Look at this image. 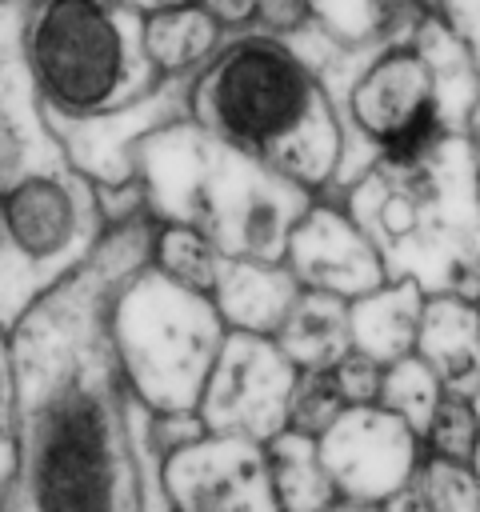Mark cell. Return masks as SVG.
<instances>
[{
    "instance_id": "1",
    "label": "cell",
    "mask_w": 480,
    "mask_h": 512,
    "mask_svg": "<svg viewBox=\"0 0 480 512\" xmlns=\"http://www.w3.org/2000/svg\"><path fill=\"white\" fill-rule=\"evenodd\" d=\"M188 120L220 144L292 180L308 196H336L352 144L328 80L280 36L236 32L184 88Z\"/></svg>"
},
{
    "instance_id": "2",
    "label": "cell",
    "mask_w": 480,
    "mask_h": 512,
    "mask_svg": "<svg viewBox=\"0 0 480 512\" xmlns=\"http://www.w3.org/2000/svg\"><path fill=\"white\" fill-rule=\"evenodd\" d=\"M136 192L152 224H188L224 256L284 260L292 224L316 196L180 116L136 148Z\"/></svg>"
},
{
    "instance_id": "3",
    "label": "cell",
    "mask_w": 480,
    "mask_h": 512,
    "mask_svg": "<svg viewBox=\"0 0 480 512\" xmlns=\"http://www.w3.org/2000/svg\"><path fill=\"white\" fill-rule=\"evenodd\" d=\"M332 200L384 252L392 276L452 292L456 264L480 232V144L472 132H448L416 160H376Z\"/></svg>"
},
{
    "instance_id": "4",
    "label": "cell",
    "mask_w": 480,
    "mask_h": 512,
    "mask_svg": "<svg viewBox=\"0 0 480 512\" xmlns=\"http://www.w3.org/2000/svg\"><path fill=\"white\" fill-rule=\"evenodd\" d=\"M20 64L44 124L96 120L168 84L144 56V16L120 0H32Z\"/></svg>"
},
{
    "instance_id": "5",
    "label": "cell",
    "mask_w": 480,
    "mask_h": 512,
    "mask_svg": "<svg viewBox=\"0 0 480 512\" xmlns=\"http://www.w3.org/2000/svg\"><path fill=\"white\" fill-rule=\"evenodd\" d=\"M104 332L120 392L148 416L196 412L228 340L212 296L180 288L152 264L112 292Z\"/></svg>"
},
{
    "instance_id": "6",
    "label": "cell",
    "mask_w": 480,
    "mask_h": 512,
    "mask_svg": "<svg viewBox=\"0 0 480 512\" xmlns=\"http://www.w3.org/2000/svg\"><path fill=\"white\" fill-rule=\"evenodd\" d=\"M108 228L100 192L64 156L24 160L0 180V324L16 320L84 268Z\"/></svg>"
},
{
    "instance_id": "7",
    "label": "cell",
    "mask_w": 480,
    "mask_h": 512,
    "mask_svg": "<svg viewBox=\"0 0 480 512\" xmlns=\"http://www.w3.org/2000/svg\"><path fill=\"white\" fill-rule=\"evenodd\" d=\"M324 80L348 128L352 160L360 152L364 172L376 160H416L440 136H448L436 76L412 36L388 40L368 52H348ZM352 160L344 184L356 172Z\"/></svg>"
},
{
    "instance_id": "8",
    "label": "cell",
    "mask_w": 480,
    "mask_h": 512,
    "mask_svg": "<svg viewBox=\"0 0 480 512\" xmlns=\"http://www.w3.org/2000/svg\"><path fill=\"white\" fill-rule=\"evenodd\" d=\"M296 384L300 368L280 352L276 340L228 332L196 412L208 432L272 444L292 428Z\"/></svg>"
},
{
    "instance_id": "9",
    "label": "cell",
    "mask_w": 480,
    "mask_h": 512,
    "mask_svg": "<svg viewBox=\"0 0 480 512\" xmlns=\"http://www.w3.org/2000/svg\"><path fill=\"white\" fill-rule=\"evenodd\" d=\"M164 512H280L268 448L240 436L204 432L156 460Z\"/></svg>"
},
{
    "instance_id": "10",
    "label": "cell",
    "mask_w": 480,
    "mask_h": 512,
    "mask_svg": "<svg viewBox=\"0 0 480 512\" xmlns=\"http://www.w3.org/2000/svg\"><path fill=\"white\" fill-rule=\"evenodd\" d=\"M316 444L336 496L368 504H388L408 492L428 456L424 440L380 404L348 408Z\"/></svg>"
},
{
    "instance_id": "11",
    "label": "cell",
    "mask_w": 480,
    "mask_h": 512,
    "mask_svg": "<svg viewBox=\"0 0 480 512\" xmlns=\"http://www.w3.org/2000/svg\"><path fill=\"white\" fill-rule=\"evenodd\" d=\"M284 264L304 292L336 296L344 304L392 280L384 252L332 196L312 200L308 212L292 224L284 244Z\"/></svg>"
},
{
    "instance_id": "12",
    "label": "cell",
    "mask_w": 480,
    "mask_h": 512,
    "mask_svg": "<svg viewBox=\"0 0 480 512\" xmlns=\"http://www.w3.org/2000/svg\"><path fill=\"white\" fill-rule=\"evenodd\" d=\"M416 356L436 372L448 396L480 400V300L460 292H428Z\"/></svg>"
},
{
    "instance_id": "13",
    "label": "cell",
    "mask_w": 480,
    "mask_h": 512,
    "mask_svg": "<svg viewBox=\"0 0 480 512\" xmlns=\"http://www.w3.org/2000/svg\"><path fill=\"white\" fill-rule=\"evenodd\" d=\"M300 284L288 272L284 260H248V256H228L224 272L212 288V304L224 320L228 332L244 336H268L284 328L288 312L300 300Z\"/></svg>"
},
{
    "instance_id": "14",
    "label": "cell",
    "mask_w": 480,
    "mask_h": 512,
    "mask_svg": "<svg viewBox=\"0 0 480 512\" xmlns=\"http://www.w3.org/2000/svg\"><path fill=\"white\" fill-rule=\"evenodd\" d=\"M428 292L416 280L392 276L376 292L360 296L348 304V340L352 352L376 360V364H396L416 352L420 336V316H424Z\"/></svg>"
},
{
    "instance_id": "15",
    "label": "cell",
    "mask_w": 480,
    "mask_h": 512,
    "mask_svg": "<svg viewBox=\"0 0 480 512\" xmlns=\"http://www.w3.org/2000/svg\"><path fill=\"white\" fill-rule=\"evenodd\" d=\"M224 40L228 32L196 0L144 16V56L168 84H188L196 72H204Z\"/></svg>"
},
{
    "instance_id": "16",
    "label": "cell",
    "mask_w": 480,
    "mask_h": 512,
    "mask_svg": "<svg viewBox=\"0 0 480 512\" xmlns=\"http://www.w3.org/2000/svg\"><path fill=\"white\" fill-rule=\"evenodd\" d=\"M312 24L344 52H368L388 40H408L428 16L424 0H308Z\"/></svg>"
},
{
    "instance_id": "17",
    "label": "cell",
    "mask_w": 480,
    "mask_h": 512,
    "mask_svg": "<svg viewBox=\"0 0 480 512\" xmlns=\"http://www.w3.org/2000/svg\"><path fill=\"white\" fill-rule=\"evenodd\" d=\"M280 352L300 368V372H328L336 368L348 352V304L336 296L320 292H300L296 308L288 312L284 328L276 332Z\"/></svg>"
},
{
    "instance_id": "18",
    "label": "cell",
    "mask_w": 480,
    "mask_h": 512,
    "mask_svg": "<svg viewBox=\"0 0 480 512\" xmlns=\"http://www.w3.org/2000/svg\"><path fill=\"white\" fill-rule=\"evenodd\" d=\"M264 448H268V472H272L280 512H328L340 500L332 488V476L320 460L316 436L288 428L284 436H276Z\"/></svg>"
},
{
    "instance_id": "19",
    "label": "cell",
    "mask_w": 480,
    "mask_h": 512,
    "mask_svg": "<svg viewBox=\"0 0 480 512\" xmlns=\"http://www.w3.org/2000/svg\"><path fill=\"white\" fill-rule=\"evenodd\" d=\"M224 252L216 248L212 236H204L200 228L188 224H152V256L148 264L176 280L180 288H192L200 296H212L220 272H224Z\"/></svg>"
},
{
    "instance_id": "20",
    "label": "cell",
    "mask_w": 480,
    "mask_h": 512,
    "mask_svg": "<svg viewBox=\"0 0 480 512\" xmlns=\"http://www.w3.org/2000/svg\"><path fill=\"white\" fill-rule=\"evenodd\" d=\"M444 396L448 392L436 380V372L412 352V356H404V360L384 368V384H380V400L376 404L388 408L392 416H400L424 440V432H428V424H432V416H436Z\"/></svg>"
},
{
    "instance_id": "21",
    "label": "cell",
    "mask_w": 480,
    "mask_h": 512,
    "mask_svg": "<svg viewBox=\"0 0 480 512\" xmlns=\"http://www.w3.org/2000/svg\"><path fill=\"white\" fill-rule=\"evenodd\" d=\"M424 452L452 464H480V404L468 396H444L424 432Z\"/></svg>"
},
{
    "instance_id": "22",
    "label": "cell",
    "mask_w": 480,
    "mask_h": 512,
    "mask_svg": "<svg viewBox=\"0 0 480 512\" xmlns=\"http://www.w3.org/2000/svg\"><path fill=\"white\" fill-rule=\"evenodd\" d=\"M432 512H480V464H452L424 456L412 484Z\"/></svg>"
},
{
    "instance_id": "23",
    "label": "cell",
    "mask_w": 480,
    "mask_h": 512,
    "mask_svg": "<svg viewBox=\"0 0 480 512\" xmlns=\"http://www.w3.org/2000/svg\"><path fill=\"white\" fill-rule=\"evenodd\" d=\"M348 412L332 372H300L296 396H292V432L324 436L340 416Z\"/></svg>"
},
{
    "instance_id": "24",
    "label": "cell",
    "mask_w": 480,
    "mask_h": 512,
    "mask_svg": "<svg viewBox=\"0 0 480 512\" xmlns=\"http://www.w3.org/2000/svg\"><path fill=\"white\" fill-rule=\"evenodd\" d=\"M0 452L24 460L20 380H16V352H12V328L8 324H0Z\"/></svg>"
},
{
    "instance_id": "25",
    "label": "cell",
    "mask_w": 480,
    "mask_h": 512,
    "mask_svg": "<svg viewBox=\"0 0 480 512\" xmlns=\"http://www.w3.org/2000/svg\"><path fill=\"white\" fill-rule=\"evenodd\" d=\"M328 372H332V380H336V388H340V396H344L348 408H368V404L380 400L384 364H376V360H368V356H360V352H348V356H344L336 368H328Z\"/></svg>"
},
{
    "instance_id": "26",
    "label": "cell",
    "mask_w": 480,
    "mask_h": 512,
    "mask_svg": "<svg viewBox=\"0 0 480 512\" xmlns=\"http://www.w3.org/2000/svg\"><path fill=\"white\" fill-rule=\"evenodd\" d=\"M312 24V12H308V0H256V32H268V36H296Z\"/></svg>"
},
{
    "instance_id": "27",
    "label": "cell",
    "mask_w": 480,
    "mask_h": 512,
    "mask_svg": "<svg viewBox=\"0 0 480 512\" xmlns=\"http://www.w3.org/2000/svg\"><path fill=\"white\" fill-rule=\"evenodd\" d=\"M228 36L236 32H252L256 24V0H196Z\"/></svg>"
},
{
    "instance_id": "28",
    "label": "cell",
    "mask_w": 480,
    "mask_h": 512,
    "mask_svg": "<svg viewBox=\"0 0 480 512\" xmlns=\"http://www.w3.org/2000/svg\"><path fill=\"white\" fill-rule=\"evenodd\" d=\"M384 512H432V508L424 504V496H420L416 488H408V492H400L396 500H388Z\"/></svg>"
},
{
    "instance_id": "29",
    "label": "cell",
    "mask_w": 480,
    "mask_h": 512,
    "mask_svg": "<svg viewBox=\"0 0 480 512\" xmlns=\"http://www.w3.org/2000/svg\"><path fill=\"white\" fill-rule=\"evenodd\" d=\"M124 8H132V12H140V16H148V12H160V8H176V4H188V0H120Z\"/></svg>"
},
{
    "instance_id": "30",
    "label": "cell",
    "mask_w": 480,
    "mask_h": 512,
    "mask_svg": "<svg viewBox=\"0 0 480 512\" xmlns=\"http://www.w3.org/2000/svg\"><path fill=\"white\" fill-rule=\"evenodd\" d=\"M328 512H384V504H368V500H336Z\"/></svg>"
},
{
    "instance_id": "31",
    "label": "cell",
    "mask_w": 480,
    "mask_h": 512,
    "mask_svg": "<svg viewBox=\"0 0 480 512\" xmlns=\"http://www.w3.org/2000/svg\"><path fill=\"white\" fill-rule=\"evenodd\" d=\"M0 4H8V8H20V12H24V8L32 4V0H0Z\"/></svg>"
}]
</instances>
